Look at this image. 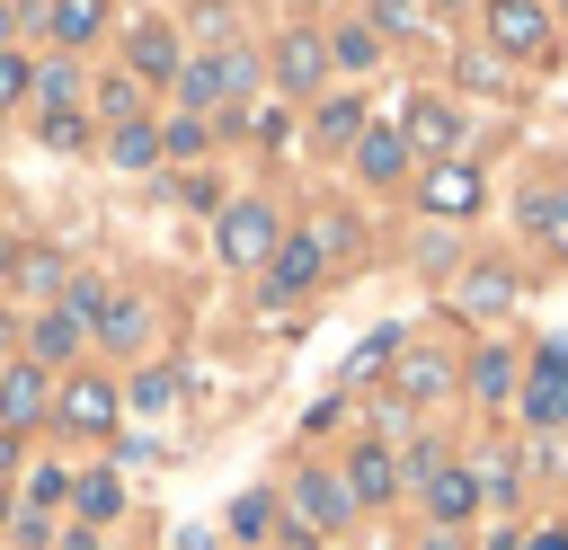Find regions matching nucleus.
Here are the masks:
<instances>
[{"instance_id":"obj_1","label":"nucleus","mask_w":568,"mask_h":550,"mask_svg":"<svg viewBox=\"0 0 568 550\" xmlns=\"http://www.w3.org/2000/svg\"><path fill=\"white\" fill-rule=\"evenodd\" d=\"M275 240H284V222H275V204H222V222H213V248L231 257V266H266L275 257Z\"/></svg>"},{"instance_id":"obj_2","label":"nucleus","mask_w":568,"mask_h":550,"mask_svg":"<svg viewBox=\"0 0 568 550\" xmlns=\"http://www.w3.org/2000/svg\"><path fill=\"white\" fill-rule=\"evenodd\" d=\"M248 80H257V62H248V53H204V62H186V71H178L186 115H204V106H240V98H248Z\"/></svg>"},{"instance_id":"obj_3","label":"nucleus","mask_w":568,"mask_h":550,"mask_svg":"<svg viewBox=\"0 0 568 550\" xmlns=\"http://www.w3.org/2000/svg\"><path fill=\"white\" fill-rule=\"evenodd\" d=\"M53 417H62L71 435H115V390H106L98 373H71L62 399H53Z\"/></svg>"},{"instance_id":"obj_4","label":"nucleus","mask_w":568,"mask_h":550,"mask_svg":"<svg viewBox=\"0 0 568 550\" xmlns=\"http://www.w3.org/2000/svg\"><path fill=\"white\" fill-rule=\"evenodd\" d=\"M488 35H497V53L532 62L550 44V18H541V0H488Z\"/></svg>"},{"instance_id":"obj_5","label":"nucleus","mask_w":568,"mask_h":550,"mask_svg":"<svg viewBox=\"0 0 568 550\" xmlns=\"http://www.w3.org/2000/svg\"><path fill=\"white\" fill-rule=\"evenodd\" d=\"M524 417H532V426H568V337L532 355V390H524Z\"/></svg>"},{"instance_id":"obj_6","label":"nucleus","mask_w":568,"mask_h":550,"mask_svg":"<svg viewBox=\"0 0 568 550\" xmlns=\"http://www.w3.org/2000/svg\"><path fill=\"white\" fill-rule=\"evenodd\" d=\"M284 497H293V515H302V532H328V523H346V515H355V497H346V479H328V470H302V479H293Z\"/></svg>"},{"instance_id":"obj_7","label":"nucleus","mask_w":568,"mask_h":550,"mask_svg":"<svg viewBox=\"0 0 568 550\" xmlns=\"http://www.w3.org/2000/svg\"><path fill=\"white\" fill-rule=\"evenodd\" d=\"M479 195H488V186H479L470 160H435V169H426V213L462 222V213H479Z\"/></svg>"},{"instance_id":"obj_8","label":"nucleus","mask_w":568,"mask_h":550,"mask_svg":"<svg viewBox=\"0 0 568 550\" xmlns=\"http://www.w3.org/2000/svg\"><path fill=\"white\" fill-rule=\"evenodd\" d=\"M311 284H320V248H311V231H284L275 257H266V293L284 302V293H311Z\"/></svg>"},{"instance_id":"obj_9","label":"nucleus","mask_w":568,"mask_h":550,"mask_svg":"<svg viewBox=\"0 0 568 550\" xmlns=\"http://www.w3.org/2000/svg\"><path fill=\"white\" fill-rule=\"evenodd\" d=\"M44 408H53L44 364H9V373H0V426H36Z\"/></svg>"},{"instance_id":"obj_10","label":"nucleus","mask_w":568,"mask_h":550,"mask_svg":"<svg viewBox=\"0 0 568 550\" xmlns=\"http://www.w3.org/2000/svg\"><path fill=\"white\" fill-rule=\"evenodd\" d=\"M124 53H133V80H178V35H169L160 18H142V27L124 35Z\"/></svg>"},{"instance_id":"obj_11","label":"nucleus","mask_w":568,"mask_h":550,"mask_svg":"<svg viewBox=\"0 0 568 550\" xmlns=\"http://www.w3.org/2000/svg\"><path fill=\"white\" fill-rule=\"evenodd\" d=\"M89 337V319L71 310V302H53L44 319H36V364H71V346Z\"/></svg>"},{"instance_id":"obj_12","label":"nucleus","mask_w":568,"mask_h":550,"mask_svg":"<svg viewBox=\"0 0 568 550\" xmlns=\"http://www.w3.org/2000/svg\"><path fill=\"white\" fill-rule=\"evenodd\" d=\"M390 479H399V461H390L382 444H355V461H346V497L373 506V497H390Z\"/></svg>"},{"instance_id":"obj_13","label":"nucleus","mask_w":568,"mask_h":550,"mask_svg":"<svg viewBox=\"0 0 568 550\" xmlns=\"http://www.w3.org/2000/svg\"><path fill=\"white\" fill-rule=\"evenodd\" d=\"M115 506H124V479H115V470H80V479H71V515H80L89 532H98Z\"/></svg>"},{"instance_id":"obj_14","label":"nucleus","mask_w":568,"mask_h":550,"mask_svg":"<svg viewBox=\"0 0 568 550\" xmlns=\"http://www.w3.org/2000/svg\"><path fill=\"white\" fill-rule=\"evenodd\" d=\"M275 71H284V89H320V71H328V35H284Z\"/></svg>"},{"instance_id":"obj_15","label":"nucleus","mask_w":568,"mask_h":550,"mask_svg":"<svg viewBox=\"0 0 568 550\" xmlns=\"http://www.w3.org/2000/svg\"><path fill=\"white\" fill-rule=\"evenodd\" d=\"M453 142H462L453 106H444V98H417V106H408V151H453Z\"/></svg>"},{"instance_id":"obj_16","label":"nucleus","mask_w":568,"mask_h":550,"mask_svg":"<svg viewBox=\"0 0 568 550\" xmlns=\"http://www.w3.org/2000/svg\"><path fill=\"white\" fill-rule=\"evenodd\" d=\"M355 169H364L373 186H390V177L408 169V133H373V124H364V142H355Z\"/></svg>"},{"instance_id":"obj_17","label":"nucleus","mask_w":568,"mask_h":550,"mask_svg":"<svg viewBox=\"0 0 568 550\" xmlns=\"http://www.w3.org/2000/svg\"><path fill=\"white\" fill-rule=\"evenodd\" d=\"M390 373H399V390H408V399H435V390L453 381V364H444L435 346H399V364H390Z\"/></svg>"},{"instance_id":"obj_18","label":"nucleus","mask_w":568,"mask_h":550,"mask_svg":"<svg viewBox=\"0 0 568 550\" xmlns=\"http://www.w3.org/2000/svg\"><path fill=\"white\" fill-rule=\"evenodd\" d=\"M470 506H479V488H470V470H435V479H426V515H435V523H462Z\"/></svg>"},{"instance_id":"obj_19","label":"nucleus","mask_w":568,"mask_h":550,"mask_svg":"<svg viewBox=\"0 0 568 550\" xmlns=\"http://www.w3.org/2000/svg\"><path fill=\"white\" fill-rule=\"evenodd\" d=\"M178 399H186V381H178V373H169V364H151V373H142V381H133V417H169V408H178Z\"/></svg>"},{"instance_id":"obj_20","label":"nucleus","mask_w":568,"mask_h":550,"mask_svg":"<svg viewBox=\"0 0 568 550\" xmlns=\"http://www.w3.org/2000/svg\"><path fill=\"white\" fill-rule=\"evenodd\" d=\"M44 18H53V35H62V44H89V35L106 27V0H53Z\"/></svg>"},{"instance_id":"obj_21","label":"nucleus","mask_w":568,"mask_h":550,"mask_svg":"<svg viewBox=\"0 0 568 550\" xmlns=\"http://www.w3.org/2000/svg\"><path fill=\"white\" fill-rule=\"evenodd\" d=\"M328 62H346V71H373V62H382V35H373V27H355V18H346V27H337V35H328Z\"/></svg>"},{"instance_id":"obj_22","label":"nucleus","mask_w":568,"mask_h":550,"mask_svg":"<svg viewBox=\"0 0 568 550\" xmlns=\"http://www.w3.org/2000/svg\"><path fill=\"white\" fill-rule=\"evenodd\" d=\"M506 302H515V284H506L497 266H479V275L462 284V310H470V319H488V310H506Z\"/></svg>"},{"instance_id":"obj_23","label":"nucleus","mask_w":568,"mask_h":550,"mask_svg":"<svg viewBox=\"0 0 568 550\" xmlns=\"http://www.w3.org/2000/svg\"><path fill=\"white\" fill-rule=\"evenodd\" d=\"M98 337H106V346H142V337H151L142 302H106V310H98Z\"/></svg>"},{"instance_id":"obj_24","label":"nucleus","mask_w":568,"mask_h":550,"mask_svg":"<svg viewBox=\"0 0 568 550\" xmlns=\"http://www.w3.org/2000/svg\"><path fill=\"white\" fill-rule=\"evenodd\" d=\"M399 346H408L399 328H373V337L355 346V364H346V373H355V381H373V373H390V364H399Z\"/></svg>"},{"instance_id":"obj_25","label":"nucleus","mask_w":568,"mask_h":550,"mask_svg":"<svg viewBox=\"0 0 568 550\" xmlns=\"http://www.w3.org/2000/svg\"><path fill=\"white\" fill-rule=\"evenodd\" d=\"M106 160H115V169H151V160H160V133H151V124H124V133L106 142Z\"/></svg>"},{"instance_id":"obj_26","label":"nucleus","mask_w":568,"mask_h":550,"mask_svg":"<svg viewBox=\"0 0 568 550\" xmlns=\"http://www.w3.org/2000/svg\"><path fill=\"white\" fill-rule=\"evenodd\" d=\"M36 89H44V115H71V106H80V80H71V62H44V71H36Z\"/></svg>"},{"instance_id":"obj_27","label":"nucleus","mask_w":568,"mask_h":550,"mask_svg":"<svg viewBox=\"0 0 568 550\" xmlns=\"http://www.w3.org/2000/svg\"><path fill=\"white\" fill-rule=\"evenodd\" d=\"M320 133L328 142H364V98H328L320 106Z\"/></svg>"},{"instance_id":"obj_28","label":"nucleus","mask_w":568,"mask_h":550,"mask_svg":"<svg viewBox=\"0 0 568 550\" xmlns=\"http://www.w3.org/2000/svg\"><path fill=\"white\" fill-rule=\"evenodd\" d=\"M524 222H532L550 248H568V195H532V204H524Z\"/></svg>"},{"instance_id":"obj_29","label":"nucleus","mask_w":568,"mask_h":550,"mask_svg":"<svg viewBox=\"0 0 568 550\" xmlns=\"http://www.w3.org/2000/svg\"><path fill=\"white\" fill-rule=\"evenodd\" d=\"M470 488L506 506V497H515V461H506V452H488V461H470Z\"/></svg>"},{"instance_id":"obj_30","label":"nucleus","mask_w":568,"mask_h":550,"mask_svg":"<svg viewBox=\"0 0 568 550\" xmlns=\"http://www.w3.org/2000/svg\"><path fill=\"white\" fill-rule=\"evenodd\" d=\"M213 133H204V115H178V124H160V151H178V160H195Z\"/></svg>"},{"instance_id":"obj_31","label":"nucleus","mask_w":568,"mask_h":550,"mask_svg":"<svg viewBox=\"0 0 568 550\" xmlns=\"http://www.w3.org/2000/svg\"><path fill=\"white\" fill-rule=\"evenodd\" d=\"M506 381H515V364H506V355L488 346V355L470 364V390H479V399H506Z\"/></svg>"},{"instance_id":"obj_32","label":"nucleus","mask_w":568,"mask_h":550,"mask_svg":"<svg viewBox=\"0 0 568 550\" xmlns=\"http://www.w3.org/2000/svg\"><path fill=\"white\" fill-rule=\"evenodd\" d=\"M18 284L53 293V284H62V257H53V248H27V257H18Z\"/></svg>"},{"instance_id":"obj_33","label":"nucleus","mask_w":568,"mask_h":550,"mask_svg":"<svg viewBox=\"0 0 568 550\" xmlns=\"http://www.w3.org/2000/svg\"><path fill=\"white\" fill-rule=\"evenodd\" d=\"M373 27H390V35H417V27H426V9H417V0H373Z\"/></svg>"},{"instance_id":"obj_34","label":"nucleus","mask_w":568,"mask_h":550,"mask_svg":"<svg viewBox=\"0 0 568 550\" xmlns=\"http://www.w3.org/2000/svg\"><path fill=\"white\" fill-rule=\"evenodd\" d=\"M98 106L115 115V133H124V124H142V115H133V106H142V98H133V80H106V89H98Z\"/></svg>"},{"instance_id":"obj_35","label":"nucleus","mask_w":568,"mask_h":550,"mask_svg":"<svg viewBox=\"0 0 568 550\" xmlns=\"http://www.w3.org/2000/svg\"><path fill=\"white\" fill-rule=\"evenodd\" d=\"M36 133H44V142H53V151H80V142H89V124H80V106H71V115H44V124H36Z\"/></svg>"},{"instance_id":"obj_36","label":"nucleus","mask_w":568,"mask_h":550,"mask_svg":"<svg viewBox=\"0 0 568 550\" xmlns=\"http://www.w3.org/2000/svg\"><path fill=\"white\" fill-rule=\"evenodd\" d=\"M27 89H36V71H27L18 53H0V106H9V98H27Z\"/></svg>"},{"instance_id":"obj_37","label":"nucleus","mask_w":568,"mask_h":550,"mask_svg":"<svg viewBox=\"0 0 568 550\" xmlns=\"http://www.w3.org/2000/svg\"><path fill=\"white\" fill-rule=\"evenodd\" d=\"M27 497H36V506H62V497H71V470H36V488H27Z\"/></svg>"},{"instance_id":"obj_38","label":"nucleus","mask_w":568,"mask_h":550,"mask_svg":"<svg viewBox=\"0 0 568 550\" xmlns=\"http://www.w3.org/2000/svg\"><path fill=\"white\" fill-rule=\"evenodd\" d=\"M248 133H257V142H284L293 124H284V106H257V115H248Z\"/></svg>"},{"instance_id":"obj_39","label":"nucleus","mask_w":568,"mask_h":550,"mask_svg":"<svg viewBox=\"0 0 568 550\" xmlns=\"http://www.w3.org/2000/svg\"><path fill=\"white\" fill-rule=\"evenodd\" d=\"M53 550H98V532H89V523H71V532H62Z\"/></svg>"},{"instance_id":"obj_40","label":"nucleus","mask_w":568,"mask_h":550,"mask_svg":"<svg viewBox=\"0 0 568 550\" xmlns=\"http://www.w3.org/2000/svg\"><path fill=\"white\" fill-rule=\"evenodd\" d=\"M524 550H568V532H532V541H524Z\"/></svg>"},{"instance_id":"obj_41","label":"nucleus","mask_w":568,"mask_h":550,"mask_svg":"<svg viewBox=\"0 0 568 550\" xmlns=\"http://www.w3.org/2000/svg\"><path fill=\"white\" fill-rule=\"evenodd\" d=\"M417 550H462V541H453V532H426V541H417Z\"/></svg>"},{"instance_id":"obj_42","label":"nucleus","mask_w":568,"mask_h":550,"mask_svg":"<svg viewBox=\"0 0 568 550\" xmlns=\"http://www.w3.org/2000/svg\"><path fill=\"white\" fill-rule=\"evenodd\" d=\"M0 53H9V9H0Z\"/></svg>"},{"instance_id":"obj_43","label":"nucleus","mask_w":568,"mask_h":550,"mask_svg":"<svg viewBox=\"0 0 568 550\" xmlns=\"http://www.w3.org/2000/svg\"><path fill=\"white\" fill-rule=\"evenodd\" d=\"M0 523H9V497H0Z\"/></svg>"},{"instance_id":"obj_44","label":"nucleus","mask_w":568,"mask_h":550,"mask_svg":"<svg viewBox=\"0 0 568 550\" xmlns=\"http://www.w3.org/2000/svg\"><path fill=\"white\" fill-rule=\"evenodd\" d=\"M435 9H462V0H435Z\"/></svg>"}]
</instances>
